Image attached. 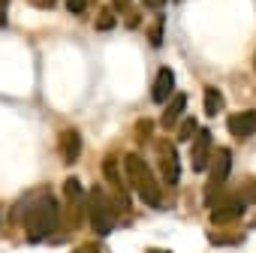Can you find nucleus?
<instances>
[{
    "label": "nucleus",
    "instance_id": "nucleus-18",
    "mask_svg": "<svg viewBox=\"0 0 256 253\" xmlns=\"http://www.w3.org/2000/svg\"><path fill=\"white\" fill-rule=\"evenodd\" d=\"M151 253H169V250H151Z\"/></svg>",
    "mask_w": 256,
    "mask_h": 253
},
{
    "label": "nucleus",
    "instance_id": "nucleus-4",
    "mask_svg": "<svg viewBox=\"0 0 256 253\" xmlns=\"http://www.w3.org/2000/svg\"><path fill=\"white\" fill-rule=\"evenodd\" d=\"M172 88H175V72H172L169 66H163V70L157 72V78H154V88H151L154 102H166V100L172 96Z\"/></svg>",
    "mask_w": 256,
    "mask_h": 253
},
{
    "label": "nucleus",
    "instance_id": "nucleus-17",
    "mask_svg": "<svg viewBox=\"0 0 256 253\" xmlns=\"http://www.w3.org/2000/svg\"><path fill=\"white\" fill-rule=\"evenodd\" d=\"M78 253H96V247H88V250H78Z\"/></svg>",
    "mask_w": 256,
    "mask_h": 253
},
{
    "label": "nucleus",
    "instance_id": "nucleus-6",
    "mask_svg": "<svg viewBox=\"0 0 256 253\" xmlns=\"http://www.w3.org/2000/svg\"><path fill=\"white\" fill-rule=\"evenodd\" d=\"M229 130L235 136H250L256 133V112H238L229 118Z\"/></svg>",
    "mask_w": 256,
    "mask_h": 253
},
{
    "label": "nucleus",
    "instance_id": "nucleus-12",
    "mask_svg": "<svg viewBox=\"0 0 256 253\" xmlns=\"http://www.w3.org/2000/svg\"><path fill=\"white\" fill-rule=\"evenodd\" d=\"M193 130H196V124H193V120H187V124H184V130H181V142H184V139H190V136H193Z\"/></svg>",
    "mask_w": 256,
    "mask_h": 253
},
{
    "label": "nucleus",
    "instance_id": "nucleus-3",
    "mask_svg": "<svg viewBox=\"0 0 256 253\" xmlns=\"http://www.w3.org/2000/svg\"><path fill=\"white\" fill-rule=\"evenodd\" d=\"M88 211H90L94 229H96L100 235H106V232L112 229V214H106V202H102V196H100V193H94V196H90V202H88Z\"/></svg>",
    "mask_w": 256,
    "mask_h": 253
},
{
    "label": "nucleus",
    "instance_id": "nucleus-14",
    "mask_svg": "<svg viewBox=\"0 0 256 253\" xmlns=\"http://www.w3.org/2000/svg\"><path fill=\"white\" fill-rule=\"evenodd\" d=\"M66 4H70L72 12H82V10H84V0H66Z\"/></svg>",
    "mask_w": 256,
    "mask_h": 253
},
{
    "label": "nucleus",
    "instance_id": "nucleus-13",
    "mask_svg": "<svg viewBox=\"0 0 256 253\" xmlns=\"http://www.w3.org/2000/svg\"><path fill=\"white\" fill-rule=\"evenodd\" d=\"M30 4H36L40 10H52V6L58 4V0H30Z\"/></svg>",
    "mask_w": 256,
    "mask_h": 253
},
{
    "label": "nucleus",
    "instance_id": "nucleus-1",
    "mask_svg": "<svg viewBox=\"0 0 256 253\" xmlns=\"http://www.w3.org/2000/svg\"><path fill=\"white\" fill-rule=\"evenodd\" d=\"M24 226H28V238H30V241L46 238V235L58 226V202H54L52 196L34 199V205H30L28 214H24Z\"/></svg>",
    "mask_w": 256,
    "mask_h": 253
},
{
    "label": "nucleus",
    "instance_id": "nucleus-2",
    "mask_svg": "<svg viewBox=\"0 0 256 253\" xmlns=\"http://www.w3.org/2000/svg\"><path fill=\"white\" fill-rule=\"evenodd\" d=\"M126 175H130V184L136 187V193H139L148 205H157V202H160L157 178L151 175V169L145 166V160H142L139 154H130V157H126Z\"/></svg>",
    "mask_w": 256,
    "mask_h": 253
},
{
    "label": "nucleus",
    "instance_id": "nucleus-15",
    "mask_svg": "<svg viewBox=\"0 0 256 253\" xmlns=\"http://www.w3.org/2000/svg\"><path fill=\"white\" fill-rule=\"evenodd\" d=\"M166 0H145V6H151V10H157V6H163Z\"/></svg>",
    "mask_w": 256,
    "mask_h": 253
},
{
    "label": "nucleus",
    "instance_id": "nucleus-10",
    "mask_svg": "<svg viewBox=\"0 0 256 253\" xmlns=\"http://www.w3.org/2000/svg\"><path fill=\"white\" fill-rule=\"evenodd\" d=\"M184 106H187V96H184V94H181V96H175V100H172V106H169V108H166V114H163V126H172V124L178 120V114L184 112Z\"/></svg>",
    "mask_w": 256,
    "mask_h": 253
},
{
    "label": "nucleus",
    "instance_id": "nucleus-11",
    "mask_svg": "<svg viewBox=\"0 0 256 253\" xmlns=\"http://www.w3.org/2000/svg\"><path fill=\"white\" fill-rule=\"evenodd\" d=\"M205 100H208V106H205V108H208V114H217V112H220V102H223V96H220L214 88H208V90H205Z\"/></svg>",
    "mask_w": 256,
    "mask_h": 253
},
{
    "label": "nucleus",
    "instance_id": "nucleus-16",
    "mask_svg": "<svg viewBox=\"0 0 256 253\" xmlns=\"http://www.w3.org/2000/svg\"><path fill=\"white\" fill-rule=\"evenodd\" d=\"M4 10H6V0H0V24H4Z\"/></svg>",
    "mask_w": 256,
    "mask_h": 253
},
{
    "label": "nucleus",
    "instance_id": "nucleus-8",
    "mask_svg": "<svg viewBox=\"0 0 256 253\" xmlns=\"http://www.w3.org/2000/svg\"><path fill=\"white\" fill-rule=\"evenodd\" d=\"M208 145H211V136H208V130H202L199 133V139H196V151H193V169H205V160H208Z\"/></svg>",
    "mask_w": 256,
    "mask_h": 253
},
{
    "label": "nucleus",
    "instance_id": "nucleus-7",
    "mask_svg": "<svg viewBox=\"0 0 256 253\" xmlns=\"http://www.w3.org/2000/svg\"><path fill=\"white\" fill-rule=\"evenodd\" d=\"M60 151H64V160H66V163H76V157H78V151H82V142H78V133H76V130H66V133L60 136Z\"/></svg>",
    "mask_w": 256,
    "mask_h": 253
},
{
    "label": "nucleus",
    "instance_id": "nucleus-9",
    "mask_svg": "<svg viewBox=\"0 0 256 253\" xmlns=\"http://www.w3.org/2000/svg\"><path fill=\"white\" fill-rule=\"evenodd\" d=\"M229 163H232V160H229V151H220L217 160H214V169H211V181H214V184H220V181L229 175Z\"/></svg>",
    "mask_w": 256,
    "mask_h": 253
},
{
    "label": "nucleus",
    "instance_id": "nucleus-5",
    "mask_svg": "<svg viewBox=\"0 0 256 253\" xmlns=\"http://www.w3.org/2000/svg\"><path fill=\"white\" fill-rule=\"evenodd\" d=\"M160 160H163V178H166V184H178V175H181V169H178V151L169 142L160 145Z\"/></svg>",
    "mask_w": 256,
    "mask_h": 253
}]
</instances>
